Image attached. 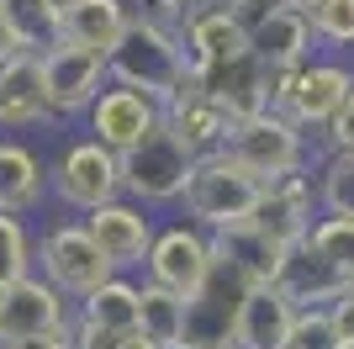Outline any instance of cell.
<instances>
[{
    "instance_id": "cell-6",
    "label": "cell",
    "mask_w": 354,
    "mask_h": 349,
    "mask_svg": "<svg viewBox=\"0 0 354 349\" xmlns=\"http://www.w3.org/2000/svg\"><path fill=\"white\" fill-rule=\"evenodd\" d=\"M212 265H217V238H212L207 228H196V222H185V217H164L138 280L164 286V291H175V296L191 302L196 291H201V280L212 276Z\"/></svg>"
},
{
    "instance_id": "cell-4",
    "label": "cell",
    "mask_w": 354,
    "mask_h": 349,
    "mask_svg": "<svg viewBox=\"0 0 354 349\" xmlns=\"http://www.w3.org/2000/svg\"><path fill=\"white\" fill-rule=\"evenodd\" d=\"M37 276L59 291L64 302L80 307L90 291H101L117 270L106 265V254L95 249V238L85 233L80 217H53L37 228Z\"/></svg>"
},
{
    "instance_id": "cell-37",
    "label": "cell",
    "mask_w": 354,
    "mask_h": 349,
    "mask_svg": "<svg viewBox=\"0 0 354 349\" xmlns=\"http://www.w3.org/2000/svg\"><path fill=\"white\" fill-rule=\"evenodd\" d=\"M196 0H133V11H143V16H159V21H180V16L191 11Z\"/></svg>"
},
{
    "instance_id": "cell-13",
    "label": "cell",
    "mask_w": 354,
    "mask_h": 349,
    "mask_svg": "<svg viewBox=\"0 0 354 349\" xmlns=\"http://www.w3.org/2000/svg\"><path fill=\"white\" fill-rule=\"evenodd\" d=\"M317 217H323V206H317V170H296V174H281V180H265L249 222L265 238H275L281 249H291L312 233Z\"/></svg>"
},
{
    "instance_id": "cell-43",
    "label": "cell",
    "mask_w": 354,
    "mask_h": 349,
    "mask_svg": "<svg viewBox=\"0 0 354 349\" xmlns=\"http://www.w3.org/2000/svg\"><path fill=\"white\" fill-rule=\"evenodd\" d=\"M207 6H233V0H207Z\"/></svg>"
},
{
    "instance_id": "cell-3",
    "label": "cell",
    "mask_w": 354,
    "mask_h": 349,
    "mask_svg": "<svg viewBox=\"0 0 354 349\" xmlns=\"http://www.w3.org/2000/svg\"><path fill=\"white\" fill-rule=\"evenodd\" d=\"M117 196H122V159L95 138L74 132L48 154V202L64 206L69 217H90Z\"/></svg>"
},
{
    "instance_id": "cell-15",
    "label": "cell",
    "mask_w": 354,
    "mask_h": 349,
    "mask_svg": "<svg viewBox=\"0 0 354 349\" xmlns=\"http://www.w3.org/2000/svg\"><path fill=\"white\" fill-rule=\"evenodd\" d=\"M74 323V302H64L43 276H27L0 291V344H21L37 334H64Z\"/></svg>"
},
{
    "instance_id": "cell-18",
    "label": "cell",
    "mask_w": 354,
    "mask_h": 349,
    "mask_svg": "<svg viewBox=\"0 0 354 349\" xmlns=\"http://www.w3.org/2000/svg\"><path fill=\"white\" fill-rule=\"evenodd\" d=\"M48 206V154L32 138H0V217H32Z\"/></svg>"
},
{
    "instance_id": "cell-2",
    "label": "cell",
    "mask_w": 354,
    "mask_h": 349,
    "mask_svg": "<svg viewBox=\"0 0 354 349\" xmlns=\"http://www.w3.org/2000/svg\"><path fill=\"white\" fill-rule=\"evenodd\" d=\"M259 190H265V180H254L238 159L207 154V159L191 164V180H185V196H180L175 217L196 222V228H207L212 238H217V233H227V228L254 217Z\"/></svg>"
},
{
    "instance_id": "cell-25",
    "label": "cell",
    "mask_w": 354,
    "mask_h": 349,
    "mask_svg": "<svg viewBox=\"0 0 354 349\" xmlns=\"http://www.w3.org/2000/svg\"><path fill=\"white\" fill-rule=\"evenodd\" d=\"M0 27H6V43L11 53H37L64 43V21L48 11V0H0Z\"/></svg>"
},
{
    "instance_id": "cell-8",
    "label": "cell",
    "mask_w": 354,
    "mask_h": 349,
    "mask_svg": "<svg viewBox=\"0 0 354 349\" xmlns=\"http://www.w3.org/2000/svg\"><path fill=\"white\" fill-rule=\"evenodd\" d=\"M191 164L196 159L159 127L148 143H138L133 154H122V196L148 206L153 217H159V212H175L180 196H185V180H191Z\"/></svg>"
},
{
    "instance_id": "cell-5",
    "label": "cell",
    "mask_w": 354,
    "mask_h": 349,
    "mask_svg": "<svg viewBox=\"0 0 354 349\" xmlns=\"http://www.w3.org/2000/svg\"><path fill=\"white\" fill-rule=\"evenodd\" d=\"M222 154L238 159L254 180H281V174H296V170H317L312 164V138L286 111H259L249 122H233Z\"/></svg>"
},
{
    "instance_id": "cell-44",
    "label": "cell",
    "mask_w": 354,
    "mask_h": 349,
    "mask_svg": "<svg viewBox=\"0 0 354 349\" xmlns=\"http://www.w3.org/2000/svg\"><path fill=\"white\" fill-rule=\"evenodd\" d=\"M349 291H354V280H349Z\"/></svg>"
},
{
    "instance_id": "cell-11",
    "label": "cell",
    "mask_w": 354,
    "mask_h": 349,
    "mask_svg": "<svg viewBox=\"0 0 354 349\" xmlns=\"http://www.w3.org/2000/svg\"><path fill=\"white\" fill-rule=\"evenodd\" d=\"M354 96V69L344 58H328L317 53L312 64L291 74V90H286V116H291L296 127L307 132V138H323V127L339 116V106Z\"/></svg>"
},
{
    "instance_id": "cell-29",
    "label": "cell",
    "mask_w": 354,
    "mask_h": 349,
    "mask_svg": "<svg viewBox=\"0 0 354 349\" xmlns=\"http://www.w3.org/2000/svg\"><path fill=\"white\" fill-rule=\"evenodd\" d=\"M317 206H323V217L354 222V154H323L317 159Z\"/></svg>"
},
{
    "instance_id": "cell-23",
    "label": "cell",
    "mask_w": 354,
    "mask_h": 349,
    "mask_svg": "<svg viewBox=\"0 0 354 349\" xmlns=\"http://www.w3.org/2000/svg\"><path fill=\"white\" fill-rule=\"evenodd\" d=\"M291 323H296V307L281 286H254L249 302H243V318H238L233 349H281Z\"/></svg>"
},
{
    "instance_id": "cell-36",
    "label": "cell",
    "mask_w": 354,
    "mask_h": 349,
    "mask_svg": "<svg viewBox=\"0 0 354 349\" xmlns=\"http://www.w3.org/2000/svg\"><path fill=\"white\" fill-rule=\"evenodd\" d=\"M233 11L243 27H259V21H270L275 11H286V0H233Z\"/></svg>"
},
{
    "instance_id": "cell-12",
    "label": "cell",
    "mask_w": 354,
    "mask_h": 349,
    "mask_svg": "<svg viewBox=\"0 0 354 349\" xmlns=\"http://www.w3.org/2000/svg\"><path fill=\"white\" fill-rule=\"evenodd\" d=\"M80 222H85V233L95 238V249L106 254V265L117 276H143V260H148V249H153V233H159V217L148 206L117 196V202H106L101 212H90Z\"/></svg>"
},
{
    "instance_id": "cell-42",
    "label": "cell",
    "mask_w": 354,
    "mask_h": 349,
    "mask_svg": "<svg viewBox=\"0 0 354 349\" xmlns=\"http://www.w3.org/2000/svg\"><path fill=\"white\" fill-rule=\"evenodd\" d=\"M6 53H11V43H6V27H0V58H6Z\"/></svg>"
},
{
    "instance_id": "cell-31",
    "label": "cell",
    "mask_w": 354,
    "mask_h": 349,
    "mask_svg": "<svg viewBox=\"0 0 354 349\" xmlns=\"http://www.w3.org/2000/svg\"><path fill=\"white\" fill-rule=\"evenodd\" d=\"M307 244L323 254L344 280H354V222L349 217H317L307 233Z\"/></svg>"
},
{
    "instance_id": "cell-41",
    "label": "cell",
    "mask_w": 354,
    "mask_h": 349,
    "mask_svg": "<svg viewBox=\"0 0 354 349\" xmlns=\"http://www.w3.org/2000/svg\"><path fill=\"white\" fill-rule=\"evenodd\" d=\"M127 349H153V344H148L143 334H127Z\"/></svg>"
},
{
    "instance_id": "cell-10",
    "label": "cell",
    "mask_w": 354,
    "mask_h": 349,
    "mask_svg": "<svg viewBox=\"0 0 354 349\" xmlns=\"http://www.w3.org/2000/svg\"><path fill=\"white\" fill-rule=\"evenodd\" d=\"M159 127H164V106L138 96V90H122V85H106L95 96V106L85 111V122H80V132L95 138L101 148H111L117 159L133 154L138 143H148Z\"/></svg>"
},
{
    "instance_id": "cell-20",
    "label": "cell",
    "mask_w": 354,
    "mask_h": 349,
    "mask_svg": "<svg viewBox=\"0 0 354 349\" xmlns=\"http://www.w3.org/2000/svg\"><path fill=\"white\" fill-rule=\"evenodd\" d=\"M275 286L291 296L296 312H307V307H333L344 291H349V280L301 238V244L286 249V265H281V280H275Z\"/></svg>"
},
{
    "instance_id": "cell-7",
    "label": "cell",
    "mask_w": 354,
    "mask_h": 349,
    "mask_svg": "<svg viewBox=\"0 0 354 349\" xmlns=\"http://www.w3.org/2000/svg\"><path fill=\"white\" fill-rule=\"evenodd\" d=\"M249 291H254V280L217 254L212 276L201 280V291L185 302V339H180V349H233Z\"/></svg>"
},
{
    "instance_id": "cell-39",
    "label": "cell",
    "mask_w": 354,
    "mask_h": 349,
    "mask_svg": "<svg viewBox=\"0 0 354 349\" xmlns=\"http://www.w3.org/2000/svg\"><path fill=\"white\" fill-rule=\"evenodd\" d=\"M74 6H80V0H48V11L59 16V21H64V16H69V11H74Z\"/></svg>"
},
{
    "instance_id": "cell-16",
    "label": "cell",
    "mask_w": 354,
    "mask_h": 349,
    "mask_svg": "<svg viewBox=\"0 0 354 349\" xmlns=\"http://www.w3.org/2000/svg\"><path fill=\"white\" fill-rule=\"evenodd\" d=\"M37 127H59L43 96L37 53H6L0 58V138H27Z\"/></svg>"
},
{
    "instance_id": "cell-1",
    "label": "cell",
    "mask_w": 354,
    "mask_h": 349,
    "mask_svg": "<svg viewBox=\"0 0 354 349\" xmlns=\"http://www.w3.org/2000/svg\"><path fill=\"white\" fill-rule=\"evenodd\" d=\"M106 74L111 85L138 90L148 101H175L180 90L191 85V58L180 48L175 21H159V16H133V27L122 32V43L106 53Z\"/></svg>"
},
{
    "instance_id": "cell-40",
    "label": "cell",
    "mask_w": 354,
    "mask_h": 349,
    "mask_svg": "<svg viewBox=\"0 0 354 349\" xmlns=\"http://www.w3.org/2000/svg\"><path fill=\"white\" fill-rule=\"evenodd\" d=\"M286 6H291V11H301V16H312L317 6H323V0H286Z\"/></svg>"
},
{
    "instance_id": "cell-27",
    "label": "cell",
    "mask_w": 354,
    "mask_h": 349,
    "mask_svg": "<svg viewBox=\"0 0 354 349\" xmlns=\"http://www.w3.org/2000/svg\"><path fill=\"white\" fill-rule=\"evenodd\" d=\"M74 312L111 328V334H138V276H111L101 291H90Z\"/></svg>"
},
{
    "instance_id": "cell-38",
    "label": "cell",
    "mask_w": 354,
    "mask_h": 349,
    "mask_svg": "<svg viewBox=\"0 0 354 349\" xmlns=\"http://www.w3.org/2000/svg\"><path fill=\"white\" fill-rule=\"evenodd\" d=\"M0 349H69V328H64V334H37V339H21V344H0Z\"/></svg>"
},
{
    "instance_id": "cell-22",
    "label": "cell",
    "mask_w": 354,
    "mask_h": 349,
    "mask_svg": "<svg viewBox=\"0 0 354 349\" xmlns=\"http://www.w3.org/2000/svg\"><path fill=\"white\" fill-rule=\"evenodd\" d=\"M133 0H80L69 16H64V43L90 48V53H111L122 43V32L133 27Z\"/></svg>"
},
{
    "instance_id": "cell-9",
    "label": "cell",
    "mask_w": 354,
    "mask_h": 349,
    "mask_svg": "<svg viewBox=\"0 0 354 349\" xmlns=\"http://www.w3.org/2000/svg\"><path fill=\"white\" fill-rule=\"evenodd\" d=\"M43 69V96H48V111L53 122H85V111L95 106L111 74H106V58L90 53V48H74V43H59L37 58Z\"/></svg>"
},
{
    "instance_id": "cell-26",
    "label": "cell",
    "mask_w": 354,
    "mask_h": 349,
    "mask_svg": "<svg viewBox=\"0 0 354 349\" xmlns=\"http://www.w3.org/2000/svg\"><path fill=\"white\" fill-rule=\"evenodd\" d=\"M138 334L153 349H180V339H185V296L138 280Z\"/></svg>"
},
{
    "instance_id": "cell-14",
    "label": "cell",
    "mask_w": 354,
    "mask_h": 349,
    "mask_svg": "<svg viewBox=\"0 0 354 349\" xmlns=\"http://www.w3.org/2000/svg\"><path fill=\"white\" fill-rule=\"evenodd\" d=\"M175 32H180L185 58H191V74L233 64V58L249 53V27L238 21L233 6H207V0H196L191 11L175 21Z\"/></svg>"
},
{
    "instance_id": "cell-33",
    "label": "cell",
    "mask_w": 354,
    "mask_h": 349,
    "mask_svg": "<svg viewBox=\"0 0 354 349\" xmlns=\"http://www.w3.org/2000/svg\"><path fill=\"white\" fill-rule=\"evenodd\" d=\"M69 349H127V334H111V328H101V323H90L74 312L69 323Z\"/></svg>"
},
{
    "instance_id": "cell-32",
    "label": "cell",
    "mask_w": 354,
    "mask_h": 349,
    "mask_svg": "<svg viewBox=\"0 0 354 349\" xmlns=\"http://www.w3.org/2000/svg\"><path fill=\"white\" fill-rule=\"evenodd\" d=\"M281 349H344L339 334H333L328 307H307V312H296V323H291V334H286Z\"/></svg>"
},
{
    "instance_id": "cell-35",
    "label": "cell",
    "mask_w": 354,
    "mask_h": 349,
    "mask_svg": "<svg viewBox=\"0 0 354 349\" xmlns=\"http://www.w3.org/2000/svg\"><path fill=\"white\" fill-rule=\"evenodd\" d=\"M328 318H333V334H339V344L354 349V291H344L339 302L328 307Z\"/></svg>"
},
{
    "instance_id": "cell-19",
    "label": "cell",
    "mask_w": 354,
    "mask_h": 349,
    "mask_svg": "<svg viewBox=\"0 0 354 349\" xmlns=\"http://www.w3.org/2000/svg\"><path fill=\"white\" fill-rule=\"evenodd\" d=\"M196 85L207 90L212 101L222 111L233 116V122H249V116L270 111V96H265V64L254 53L233 58V64H217V69H201L196 74Z\"/></svg>"
},
{
    "instance_id": "cell-17",
    "label": "cell",
    "mask_w": 354,
    "mask_h": 349,
    "mask_svg": "<svg viewBox=\"0 0 354 349\" xmlns=\"http://www.w3.org/2000/svg\"><path fill=\"white\" fill-rule=\"evenodd\" d=\"M164 132H169L191 159H207V154H222V148H227L233 116L222 111L207 90L196 85V74H191V85L180 90L175 101H164Z\"/></svg>"
},
{
    "instance_id": "cell-28",
    "label": "cell",
    "mask_w": 354,
    "mask_h": 349,
    "mask_svg": "<svg viewBox=\"0 0 354 349\" xmlns=\"http://www.w3.org/2000/svg\"><path fill=\"white\" fill-rule=\"evenodd\" d=\"M37 276V228L27 217H0V291Z\"/></svg>"
},
{
    "instance_id": "cell-24",
    "label": "cell",
    "mask_w": 354,
    "mask_h": 349,
    "mask_svg": "<svg viewBox=\"0 0 354 349\" xmlns=\"http://www.w3.org/2000/svg\"><path fill=\"white\" fill-rule=\"evenodd\" d=\"M217 254L227 265H238L254 286H275V280H281V265H286V249L275 244V238H265L254 222H238V228L217 233Z\"/></svg>"
},
{
    "instance_id": "cell-34",
    "label": "cell",
    "mask_w": 354,
    "mask_h": 349,
    "mask_svg": "<svg viewBox=\"0 0 354 349\" xmlns=\"http://www.w3.org/2000/svg\"><path fill=\"white\" fill-rule=\"evenodd\" d=\"M323 143H328V154H354V96L339 106V116L323 127Z\"/></svg>"
},
{
    "instance_id": "cell-21",
    "label": "cell",
    "mask_w": 354,
    "mask_h": 349,
    "mask_svg": "<svg viewBox=\"0 0 354 349\" xmlns=\"http://www.w3.org/2000/svg\"><path fill=\"white\" fill-rule=\"evenodd\" d=\"M249 53L265 64V69H301L317 58V37H312V21L301 11H275L270 21L249 27Z\"/></svg>"
},
{
    "instance_id": "cell-30",
    "label": "cell",
    "mask_w": 354,
    "mask_h": 349,
    "mask_svg": "<svg viewBox=\"0 0 354 349\" xmlns=\"http://www.w3.org/2000/svg\"><path fill=\"white\" fill-rule=\"evenodd\" d=\"M307 21H312V37H317V53L333 58L354 48V0H323Z\"/></svg>"
}]
</instances>
